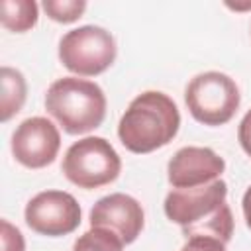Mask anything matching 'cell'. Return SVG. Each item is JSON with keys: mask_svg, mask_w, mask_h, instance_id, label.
<instances>
[{"mask_svg": "<svg viewBox=\"0 0 251 251\" xmlns=\"http://www.w3.org/2000/svg\"><path fill=\"white\" fill-rule=\"evenodd\" d=\"M227 184L218 178L194 188H173L165 198V216L188 237H214L227 243L233 235V216L226 202Z\"/></svg>", "mask_w": 251, "mask_h": 251, "instance_id": "obj_1", "label": "cell"}, {"mask_svg": "<svg viewBox=\"0 0 251 251\" xmlns=\"http://www.w3.org/2000/svg\"><path fill=\"white\" fill-rule=\"evenodd\" d=\"M180 127V114L171 96L147 90L135 96L118 124V137L131 153H151L169 145Z\"/></svg>", "mask_w": 251, "mask_h": 251, "instance_id": "obj_2", "label": "cell"}, {"mask_svg": "<svg viewBox=\"0 0 251 251\" xmlns=\"http://www.w3.org/2000/svg\"><path fill=\"white\" fill-rule=\"evenodd\" d=\"M45 110L67 133L82 135L96 129L104 122L106 94L92 80L63 76L47 88Z\"/></svg>", "mask_w": 251, "mask_h": 251, "instance_id": "obj_3", "label": "cell"}, {"mask_svg": "<svg viewBox=\"0 0 251 251\" xmlns=\"http://www.w3.org/2000/svg\"><path fill=\"white\" fill-rule=\"evenodd\" d=\"M61 171L69 182L92 190L110 184L120 176L122 159L110 141L90 135L75 141L67 149Z\"/></svg>", "mask_w": 251, "mask_h": 251, "instance_id": "obj_4", "label": "cell"}, {"mask_svg": "<svg viewBox=\"0 0 251 251\" xmlns=\"http://www.w3.org/2000/svg\"><path fill=\"white\" fill-rule=\"evenodd\" d=\"M184 102L196 122L204 126H224L235 116L241 94L231 76L220 71H206L186 84Z\"/></svg>", "mask_w": 251, "mask_h": 251, "instance_id": "obj_5", "label": "cell"}, {"mask_svg": "<svg viewBox=\"0 0 251 251\" xmlns=\"http://www.w3.org/2000/svg\"><path fill=\"white\" fill-rule=\"evenodd\" d=\"M116 39L100 25H80L59 41V61L78 76H96L116 61Z\"/></svg>", "mask_w": 251, "mask_h": 251, "instance_id": "obj_6", "label": "cell"}, {"mask_svg": "<svg viewBox=\"0 0 251 251\" xmlns=\"http://www.w3.org/2000/svg\"><path fill=\"white\" fill-rule=\"evenodd\" d=\"M80 206L65 190H43L25 204V224L39 235L61 237L80 226Z\"/></svg>", "mask_w": 251, "mask_h": 251, "instance_id": "obj_7", "label": "cell"}, {"mask_svg": "<svg viewBox=\"0 0 251 251\" xmlns=\"http://www.w3.org/2000/svg\"><path fill=\"white\" fill-rule=\"evenodd\" d=\"M61 135L57 126L41 116L24 120L12 133V155L27 169L51 165L59 153Z\"/></svg>", "mask_w": 251, "mask_h": 251, "instance_id": "obj_8", "label": "cell"}, {"mask_svg": "<svg viewBox=\"0 0 251 251\" xmlns=\"http://www.w3.org/2000/svg\"><path fill=\"white\" fill-rule=\"evenodd\" d=\"M145 224L141 204L124 192L100 198L90 210V227H102L122 239L124 245L133 243Z\"/></svg>", "mask_w": 251, "mask_h": 251, "instance_id": "obj_9", "label": "cell"}, {"mask_svg": "<svg viewBox=\"0 0 251 251\" xmlns=\"http://www.w3.org/2000/svg\"><path fill=\"white\" fill-rule=\"evenodd\" d=\"M224 171L226 161L214 149L188 145L171 157L167 178L173 188H194L218 180Z\"/></svg>", "mask_w": 251, "mask_h": 251, "instance_id": "obj_10", "label": "cell"}, {"mask_svg": "<svg viewBox=\"0 0 251 251\" xmlns=\"http://www.w3.org/2000/svg\"><path fill=\"white\" fill-rule=\"evenodd\" d=\"M0 78H2V102H0V120L8 122L12 116H16L24 102H25V94H27V86H25V78L18 69L12 67H2L0 71Z\"/></svg>", "mask_w": 251, "mask_h": 251, "instance_id": "obj_11", "label": "cell"}, {"mask_svg": "<svg viewBox=\"0 0 251 251\" xmlns=\"http://www.w3.org/2000/svg\"><path fill=\"white\" fill-rule=\"evenodd\" d=\"M37 4L33 0H2L0 20L10 31L24 33L37 24Z\"/></svg>", "mask_w": 251, "mask_h": 251, "instance_id": "obj_12", "label": "cell"}, {"mask_svg": "<svg viewBox=\"0 0 251 251\" xmlns=\"http://www.w3.org/2000/svg\"><path fill=\"white\" fill-rule=\"evenodd\" d=\"M73 251H124V243L108 229L90 227L75 241Z\"/></svg>", "mask_w": 251, "mask_h": 251, "instance_id": "obj_13", "label": "cell"}, {"mask_svg": "<svg viewBox=\"0 0 251 251\" xmlns=\"http://www.w3.org/2000/svg\"><path fill=\"white\" fill-rule=\"evenodd\" d=\"M41 6L45 14L53 22H59V24H73L86 10L84 0H45Z\"/></svg>", "mask_w": 251, "mask_h": 251, "instance_id": "obj_14", "label": "cell"}, {"mask_svg": "<svg viewBox=\"0 0 251 251\" xmlns=\"http://www.w3.org/2000/svg\"><path fill=\"white\" fill-rule=\"evenodd\" d=\"M2 251H25L24 235L18 227H14L8 220H2Z\"/></svg>", "mask_w": 251, "mask_h": 251, "instance_id": "obj_15", "label": "cell"}, {"mask_svg": "<svg viewBox=\"0 0 251 251\" xmlns=\"http://www.w3.org/2000/svg\"><path fill=\"white\" fill-rule=\"evenodd\" d=\"M180 251H226V243L214 237H188Z\"/></svg>", "mask_w": 251, "mask_h": 251, "instance_id": "obj_16", "label": "cell"}, {"mask_svg": "<svg viewBox=\"0 0 251 251\" xmlns=\"http://www.w3.org/2000/svg\"><path fill=\"white\" fill-rule=\"evenodd\" d=\"M237 139L243 147V151L251 157V110L243 116V120L239 122V129H237Z\"/></svg>", "mask_w": 251, "mask_h": 251, "instance_id": "obj_17", "label": "cell"}, {"mask_svg": "<svg viewBox=\"0 0 251 251\" xmlns=\"http://www.w3.org/2000/svg\"><path fill=\"white\" fill-rule=\"evenodd\" d=\"M241 206H243L245 224H247V227L251 229V186L245 190V194H243V200H241Z\"/></svg>", "mask_w": 251, "mask_h": 251, "instance_id": "obj_18", "label": "cell"}, {"mask_svg": "<svg viewBox=\"0 0 251 251\" xmlns=\"http://www.w3.org/2000/svg\"><path fill=\"white\" fill-rule=\"evenodd\" d=\"M229 8H233V10H247V8H251V2H247V4H227Z\"/></svg>", "mask_w": 251, "mask_h": 251, "instance_id": "obj_19", "label": "cell"}]
</instances>
